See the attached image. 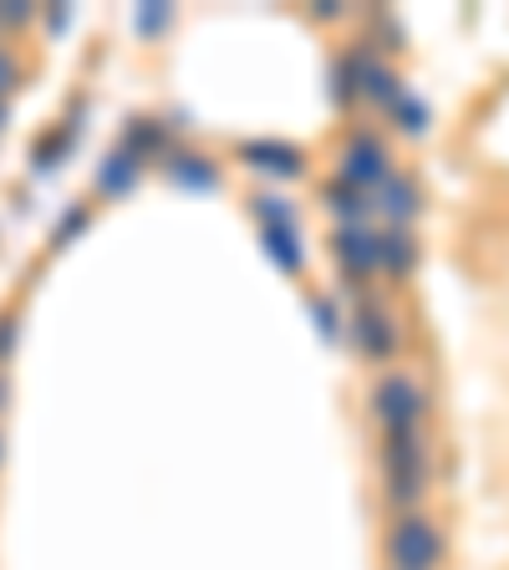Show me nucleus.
Wrapping results in <instances>:
<instances>
[{
    "label": "nucleus",
    "instance_id": "6e6552de",
    "mask_svg": "<svg viewBox=\"0 0 509 570\" xmlns=\"http://www.w3.org/2000/svg\"><path fill=\"white\" fill-rule=\"evenodd\" d=\"M239 158H245L249 168H261V174L271 178H291L301 174V148H291V142H275V138H255L239 148Z\"/></svg>",
    "mask_w": 509,
    "mask_h": 570
},
{
    "label": "nucleus",
    "instance_id": "39448f33",
    "mask_svg": "<svg viewBox=\"0 0 509 570\" xmlns=\"http://www.w3.org/2000/svg\"><path fill=\"white\" fill-rule=\"evenodd\" d=\"M332 255L346 281H368L372 271H382V235L372 225H342L332 235Z\"/></svg>",
    "mask_w": 509,
    "mask_h": 570
},
{
    "label": "nucleus",
    "instance_id": "7ed1b4c3",
    "mask_svg": "<svg viewBox=\"0 0 509 570\" xmlns=\"http://www.w3.org/2000/svg\"><path fill=\"white\" fill-rule=\"evenodd\" d=\"M439 560H443V534L433 520H423V514L413 510L392 524V534H388L392 570H439Z\"/></svg>",
    "mask_w": 509,
    "mask_h": 570
},
{
    "label": "nucleus",
    "instance_id": "f03ea898",
    "mask_svg": "<svg viewBox=\"0 0 509 570\" xmlns=\"http://www.w3.org/2000/svg\"><path fill=\"white\" fill-rule=\"evenodd\" d=\"M382 479H388V499L403 514L418 510V499L428 489V453L418 433H403V439H382Z\"/></svg>",
    "mask_w": 509,
    "mask_h": 570
},
{
    "label": "nucleus",
    "instance_id": "4be33fe9",
    "mask_svg": "<svg viewBox=\"0 0 509 570\" xmlns=\"http://www.w3.org/2000/svg\"><path fill=\"white\" fill-rule=\"evenodd\" d=\"M311 316H316V326H321V336H326V342H336V336H342V321H336V306L316 301V306H311Z\"/></svg>",
    "mask_w": 509,
    "mask_h": 570
},
{
    "label": "nucleus",
    "instance_id": "412c9836",
    "mask_svg": "<svg viewBox=\"0 0 509 570\" xmlns=\"http://www.w3.org/2000/svg\"><path fill=\"white\" fill-rule=\"evenodd\" d=\"M67 142H71V132H51L47 142H36V154H31V164L36 168H57V158L67 154Z\"/></svg>",
    "mask_w": 509,
    "mask_h": 570
},
{
    "label": "nucleus",
    "instance_id": "4468645a",
    "mask_svg": "<svg viewBox=\"0 0 509 570\" xmlns=\"http://www.w3.org/2000/svg\"><path fill=\"white\" fill-rule=\"evenodd\" d=\"M418 265V245L408 229H382V271L388 275H408Z\"/></svg>",
    "mask_w": 509,
    "mask_h": 570
},
{
    "label": "nucleus",
    "instance_id": "1a4fd4ad",
    "mask_svg": "<svg viewBox=\"0 0 509 570\" xmlns=\"http://www.w3.org/2000/svg\"><path fill=\"white\" fill-rule=\"evenodd\" d=\"M321 199H326V209L336 214V229L342 225H368L372 214H378V199L362 189H352V184H342V178H332L326 189H321Z\"/></svg>",
    "mask_w": 509,
    "mask_h": 570
},
{
    "label": "nucleus",
    "instance_id": "9d476101",
    "mask_svg": "<svg viewBox=\"0 0 509 570\" xmlns=\"http://www.w3.org/2000/svg\"><path fill=\"white\" fill-rule=\"evenodd\" d=\"M372 199H378V209L392 219V229H408L418 219V184L413 178H403V174H392Z\"/></svg>",
    "mask_w": 509,
    "mask_h": 570
},
{
    "label": "nucleus",
    "instance_id": "393cba45",
    "mask_svg": "<svg viewBox=\"0 0 509 570\" xmlns=\"http://www.w3.org/2000/svg\"><path fill=\"white\" fill-rule=\"evenodd\" d=\"M67 21H71V6H51V11H47V31L51 36L67 31Z\"/></svg>",
    "mask_w": 509,
    "mask_h": 570
},
{
    "label": "nucleus",
    "instance_id": "f8f14e48",
    "mask_svg": "<svg viewBox=\"0 0 509 570\" xmlns=\"http://www.w3.org/2000/svg\"><path fill=\"white\" fill-rule=\"evenodd\" d=\"M133 184H138V158L133 154H107L102 158V168H97V189L102 194H128Z\"/></svg>",
    "mask_w": 509,
    "mask_h": 570
},
{
    "label": "nucleus",
    "instance_id": "cd10ccee",
    "mask_svg": "<svg viewBox=\"0 0 509 570\" xmlns=\"http://www.w3.org/2000/svg\"><path fill=\"white\" fill-rule=\"evenodd\" d=\"M0 403H6V377H0Z\"/></svg>",
    "mask_w": 509,
    "mask_h": 570
},
{
    "label": "nucleus",
    "instance_id": "b1692460",
    "mask_svg": "<svg viewBox=\"0 0 509 570\" xmlns=\"http://www.w3.org/2000/svg\"><path fill=\"white\" fill-rule=\"evenodd\" d=\"M82 229H87V214H82V209H67L51 239H57V245H67V239H71V235H82Z\"/></svg>",
    "mask_w": 509,
    "mask_h": 570
},
{
    "label": "nucleus",
    "instance_id": "2eb2a0df",
    "mask_svg": "<svg viewBox=\"0 0 509 570\" xmlns=\"http://www.w3.org/2000/svg\"><path fill=\"white\" fill-rule=\"evenodd\" d=\"M261 239H265V255H271L285 275L301 271V261H306V255H301V235H296V229H261Z\"/></svg>",
    "mask_w": 509,
    "mask_h": 570
},
{
    "label": "nucleus",
    "instance_id": "f257e3e1",
    "mask_svg": "<svg viewBox=\"0 0 509 570\" xmlns=\"http://www.w3.org/2000/svg\"><path fill=\"white\" fill-rule=\"evenodd\" d=\"M428 413V397L408 372H382L372 382V417H378L382 439H403V433H418Z\"/></svg>",
    "mask_w": 509,
    "mask_h": 570
},
{
    "label": "nucleus",
    "instance_id": "c85d7f7f",
    "mask_svg": "<svg viewBox=\"0 0 509 570\" xmlns=\"http://www.w3.org/2000/svg\"><path fill=\"white\" fill-rule=\"evenodd\" d=\"M0 128H6V102H0Z\"/></svg>",
    "mask_w": 509,
    "mask_h": 570
},
{
    "label": "nucleus",
    "instance_id": "dca6fc26",
    "mask_svg": "<svg viewBox=\"0 0 509 570\" xmlns=\"http://www.w3.org/2000/svg\"><path fill=\"white\" fill-rule=\"evenodd\" d=\"M168 148V132L158 128V122H148V118H138V122H128V138H123V154H133L143 164L148 154H164Z\"/></svg>",
    "mask_w": 509,
    "mask_h": 570
},
{
    "label": "nucleus",
    "instance_id": "423d86ee",
    "mask_svg": "<svg viewBox=\"0 0 509 570\" xmlns=\"http://www.w3.org/2000/svg\"><path fill=\"white\" fill-rule=\"evenodd\" d=\"M352 342H356V352L368 356V362H388L403 336H398V321H392L378 301H362L356 316H352Z\"/></svg>",
    "mask_w": 509,
    "mask_h": 570
},
{
    "label": "nucleus",
    "instance_id": "6ab92c4d",
    "mask_svg": "<svg viewBox=\"0 0 509 570\" xmlns=\"http://www.w3.org/2000/svg\"><path fill=\"white\" fill-rule=\"evenodd\" d=\"M36 21L31 0H0V31H21V26Z\"/></svg>",
    "mask_w": 509,
    "mask_h": 570
},
{
    "label": "nucleus",
    "instance_id": "5701e85b",
    "mask_svg": "<svg viewBox=\"0 0 509 570\" xmlns=\"http://www.w3.org/2000/svg\"><path fill=\"white\" fill-rule=\"evenodd\" d=\"M16 82H21V61H16L11 51L0 47V102H6V92H11Z\"/></svg>",
    "mask_w": 509,
    "mask_h": 570
},
{
    "label": "nucleus",
    "instance_id": "a878e982",
    "mask_svg": "<svg viewBox=\"0 0 509 570\" xmlns=\"http://www.w3.org/2000/svg\"><path fill=\"white\" fill-rule=\"evenodd\" d=\"M311 11H316L321 21H336V16H342V6H336V0H316V6H311Z\"/></svg>",
    "mask_w": 509,
    "mask_h": 570
},
{
    "label": "nucleus",
    "instance_id": "9b49d317",
    "mask_svg": "<svg viewBox=\"0 0 509 570\" xmlns=\"http://www.w3.org/2000/svg\"><path fill=\"white\" fill-rule=\"evenodd\" d=\"M326 87H332V107H352L356 97H362V71H356V51H342V57L332 61V77H326Z\"/></svg>",
    "mask_w": 509,
    "mask_h": 570
},
{
    "label": "nucleus",
    "instance_id": "f3484780",
    "mask_svg": "<svg viewBox=\"0 0 509 570\" xmlns=\"http://www.w3.org/2000/svg\"><path fill=\"white\" fill-rule=\"evenodd\" d=\"M255 219H261V229H296V209L285 199H275V194L255 199Z\"/></svg>",
    "mask_w": 509,
    "mask_h": 570
},
{
    "label": "nucleus",
    "instance_id": "0eeeda50",
    "mask_svg": "<svg viewBox=\"0 0 509 570\" xmlns=\"http://www.w3.org/2000/svg\"><path fill=\"white\" fill-rule=\"evenodd\" d=\"M356 71H362V97L368 102H378V107H398L408 97V87H403V77L388 67V61L372 51V41H368V51H356Z\"/></svg>",
    "mask_w": 509,
    "mask_h": 570
},
{
    "label": "nucleus",
    "instance_id": "bb28decb",
    "mask_svg": "<svg viewBox=\"0 0 509 570\" xmlns=\"http://www.w3.org/2000/svg\"><path fill=\"white\" fill-rule=\"evenodd\" d=\"M16 346V321H0V356Z\"/></svg>",
    "mask_w": 509,
    "mask_h": 570
},
{
    "label": "nucleus",
    "instance_id": "a211bd4d",
    "mask_svg": "<svg viewBox=\"0 0 509 570\" xmlns=\"http://www.w3.org/2000/svg\"><path fill=\"white\" fill-rule=\"evenodd\" d=\"M392 118H398V128H403V132H413V138H423V132H428V107L418 102L413 92H408L403 102L392 107Z\"/></svg>",
    "mask_w": 509,
    "mask_h": 570
},
{
    "label": "nucleus",
    "instance_id": "aec40b11",
    "mask_svg": "<svg viewBox=\"0 0 509 570\" xmlns=\"http://www.w3.org/2000/svg\"><path fill=\"white\" fill-rule=\"evenodd\" d=\"M174 21V11L168 6H158V0H148V6H138V16H133V26H138L143 36H154V31H164V26Z\"/></svg>",
    "mask_w": 509,
    "mask_h": 570
},
{
    "label": "nucleus",
    "instance_id": "20e7f679",
    "mask_svg": "<svg viewBox=\"0 0 509 570\" xmlns=\"http://www.w3.org/2000/svg\"><path fill=\"white\" fill-rule=\"evenodd\" d=\"M336 178L342 184H352V189H362V194H378L382 184L392 178V158H388V148H382V138L378 132H352L346 138V148H342V158H336Z\"/></svg>",
    "mask_w": 509,
    "mask_h": 570
},
{
    "label": "nucleus",
    "instance_id": "ddd939ff",
    "mask_svg": "<svg viewBox=\"0 0 509 570\" xmlns=\"http://www.w3.org/2000/svg\"><path fill=\"white\" fill-rule=\"evenodd\" d=\"M168 178H174L178 189H214V184H219V174H214L209 158H194V154L168 158Z\"/></svg>",
    "mask_w": 509,
    "mask_h": 570
}]
</instances>
